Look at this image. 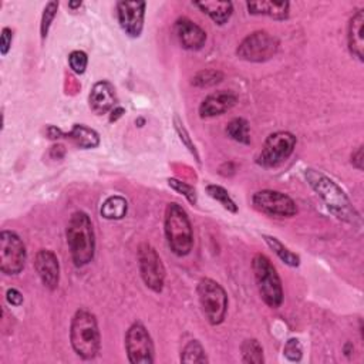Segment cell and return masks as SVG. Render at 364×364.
Here are the masks:
<instances>
[{"instance_id":"cell-1","label":"cell","mask_w":364,"mask_h":364,"mask_svg":"<svg viewBox=\"0 0 364 364\" xmlns=\"http://www.w3.org/2000/svg\"><path fill=\"white\" fill-rule=\"evenodd\" d=\"M67 245L71 259L77 267L88 265L96 253V238L93 223L85 212H74L67 225Z\"/></svg>"},{"instance_id":"cell-2","label":"cell","mask_w":364,"mask_h":364,"mask_svg":"<svg viewBox=\"0 0 364 364\" xmlns=\"http://www.w3.org/2000/svg\"><path fill=\"white\" fill-rule=\"evenodd\" d=\"M306 179L309 181L310 187L321 197L330 212H333L339 219L350 222V223H360V215L350 204L346 194L335 184L332 179H329L322 172H317L314 169H306L304 172Z\"/></svg>"},{"instance_id":"cell-3","label":"cell","mask_w":364,"mask_h":364,"mask_svg":"<svg viewBox=\"0 0 364 364\" xmlns=\"http://www.w3.org/2000/svg\"><path fill=\"white\" fill-rule=\"evenodd\" d=\"M70 340L77 356L84 360H91L99 354L100 330L93 313L85 309L76 312L70 328Z\"/></svg>"},{"instance_id":"cell-4","label":"cell","mask_w":364,"mask_h":364,"mask_svg":"<svg viewBox=\"0 0 364 364\" xmlns=\"http://www.w3.org/2000/svg\"><path fill=\"white\" fill-rule=\"evenodd\" d=\"M165 237L171 251L176 256H187L194 246V232L186 209L178 204H169L165 211Z\"/></svg>"},{"instance_id":"cell-5","label":"cell","mask_w":364,"mask_h":364,"mask_svg":"<svg viewBox=\"0 0 364 364\" xmlns=\"http://www.w3.org/2000/svg\"><path fill=\"white\" fill-rule=\"evenodd\" d=\"M252 269L263 302L272 309L281 307L284 302V289L276 267L272 265L269 258L258 253L252 260Z\"/></svg>"},{"instance_id":"cell-6","label":"cell","mask_w":364,"mask_h":364,"mask_svg":"<svg viewBox=\"0 0 364 364\" xmlns=\"http://www.w3.org/2000/svg\"><path fill=\"white\" fill-rule=\"evenodd\" d=\"M197 292L206 321L214 326L220 325L227 310V296L223 288L212 279H202Z\"/></svg>"},{"instance_id":"cell-7","label":"cell","mask_w":364,"mask_h":364,"mask_svg":"<svg viewBox=\"0 0 364 364\" xmlns=\"http://www.w3.org/2000/svg\"><path fill=\"white\" fill-rule=\"evenodd\" d=\"M296 147V136L288 131L270 134L258 157V164L265 168H275L284 164Z\"/></svg>"},{"instance_id":"cell-8","label":"cell","mask_w":364,"mask_h":364,"mask_svg":"<svg viewBox=\"0 0 364 364\" xmlns=\"http://www.w3.org/2000/svg\"><path fill=\"white\" fill-rule=\"evenodd\" d=\"M278 49L279 41L275 36L269 34L267 31H255L242 40L237 55L242 60L262 63L275 56Z\"/></svg>"},{"instance_id":"cell-9","label":"cell","mask_w":364,"mask_h":364,"mask_svg":"<svg viewBox=\"0 0 364 364\" xmlns=\"http://www.w3.org/2000/svg\"><path fill=\"white\" fill-rule=\"evenodd\" d=\"M26 248L22 239L10 231L0 234V269L6 275H18L26 265Z\"/></svg>"},{"instance_id":"cell-10","label":"cell","mask_w":364,"mask_h":364,"mask_svg":"<svg viewBox=\"0 0 364 364\" xmlns=\"http://www.w3.org/2000/svg\"><path fill=\"white\" fill-rule=\"evenodd\" d=\"M139 267L147 288L160 293L164 289L165 267L157 251L148 244H141L139 248Z\"/></svg>"},{"instance_id":"cell-11","label":"cell","mask_w":364,"mask_h":364,"mask_svg":"<svg viewBox=\"0 0 364 364\" xmlns=\"http://www.w3.org/2000/svg\"><path fill=\"white\" fill-rule=\"evenodd\" d=\"M128 360L132 364H153L154 344L150 333L141 323H134L125 336Z\"/></svg>"},{"instance_id":"cell-12","label":"cell","mask_w":364,"mask_h":364,"mask_svg":"<svg viewBox=\"0 0 364 364\" xmlns=\"http://www.w3.org/2000/svg\"><path fill=\"white\" fill-rule=\"evenodd\" d=\"M252 202L258 211L270 216L289 218L296 215L298 212L295 201L290 197L278 191H270V190L259 191L253 195Z\"/></svg>"},{"instance_id":"cell-13","label":"cell","mask_w":364,"mask_h":364,"mask_svg":"<svg viewBox=\"0 0 364 364\" xmlns=\"http://www.w3.org/2000/svg\"><path fill=\"white\" fill-rule=\"evenodd\" d=\"M117 13L120 26L128 36L139 37L141 34L144 26L146 2H118Z\"/></svg>"},{"instance_id":"cell-14","label":"cell","mask_w":364,"mask_h":364,"mask_svg":"<svg viewBox=\"0 0 364 364\" xmlns=\"http://www.w3.org/2000/svg\"><path fill=\"white\" fill-rule=\"evenodd\" d=\"M34 267L43 285L55 290L59 286L60 281V265L57 256L48 249H41L37 252L34 259Z\"/></svg>"},{"instance_id":"cell-15","label":"cell","mask_w":364,"mask_h":364,"mask_svg":"<svg viewBox=\"0 0 364 364\" xmlns=\"http://www.w3.org/2000/svg\"><path fill=\"white\" fill-rule=\"evenodd\" d=\"M238 103V96L232 91H216V93L205 97L200 106V115L202 118H211L230 111Z\"/></svg>"},{"instance_id":"cell-16","label":"cell","mask_w":364,"mask_h":364,"mask_svg":"<svg viewBox=\"0 0 364 364\" xmlns=\"http://www.w3.org/2000/svg\"><path fill=\"white\" fill-rule=\"evenodd\" d=\"M175 31L182 48L187 50H200L205 44L206 33L192 20L182 18L175 23Z\"/></svg>"},{"instance_id":"cell-17","label":"cell","mask_w":364,"mask_h":364,"mask_svg":"<svg viewBox=\"0 0 364 364\" xmlns=\"http://www.w3.org/2000/svg\"><path fill=\"white\" fill-rule=\"evenodd\" d=\"M90 107L97 114H107L115 108V90L108 81H99L90 93Z\"/></svg>"},{"instance_id":"cell-18","label":"cell","mask_w":364,"mask_h":364,"mask_svg":"<svg viewBox=\"0 0 364 364\" xmlns=\"http://www.w3.org/2000/svg\"><path fill=\"white\" fill-rule=\"evenodd\" d=\"M364 10H358L354 13V16L350 19L349 23V49L350 52L363 62V50H364Z\"/></svg>"},{"instance_id":"cell-19","label":"cell","mask_w":364,"mask_h":364,"mask_svg":"<svg viewBox=\"0 0 364 364\" xmlns=\"http://www.w3.org/2000/svg\"><path fill=\"white\" fill-rule=\"evenodd\" d=\"M248 10L252 15H263L276 20H285L289 16V2H249Z\"/></svg>"},{"instance_id":"cell-20","label":"cell","mask_w":364,"mask_h":364,"mask_svg":"<svg viewBox=\"0 0 364 364\" xmlns=\"http://www.w3.org/2000/svg\"><path fill=\"white\" fill-rule=\"evenodd\" d=\"M64 136L74 141L80 148L84 150L96 148L100 144L99 134L94 130H91L83 124H76L70 132L64 134Z\"/></svg>"},{"instance_id":"cell-21","label":"cell","mask_w":364,"mask_h":364,"mask_svg":"<svg viewBox=\"0 0 364 364\" xmlns=\"http://www.w3.org/2000/svg\"><path fill=\"white\" fill-rule=\"evenodd\" d=\"M195 6L206 13L219 26L230 20L234 12V5L231 2H218V0L216 2H197Z\"/></svg>"},{"instance_id":"cell-22","label":"cell","mask_w":364,"mask_h":364,"mask_svg":"<svg viewBox=\"0 0 364 364\" xmlns=\"http://www.w3.org/2000/svg\"><path fill=\"white\" fill-rule=\"evenodd\" d=\"M128 211V204L122 197H110L102 206V216L106 219H121Z\"/></svg>"},{"instance_id":"cell-23","label":"cell","mask_w":364,"mask_h":364,"mask_svg":"<svg viewBox=\"0 0 364 364\" xmlns=\"http://www.w3.org/2000/svg\"><path fill=\"white\" fill-rule=\"evenodd\" d=\"M226 134L241 144H251L249 124L244 118H235L226 127Z\"/></svg>"},{"instance_id":"cell-24","label":"cell","mask_w":364,"mask_h":364,"mask_svg":"<svg viewBox=\"0 0 364 364\" xmlns=\"http://www.w3.org/2000/svg\"><path fill=\"white\" fill-rule=\"evenodd\" d=\"M263 239L266 241V244L269 245V248H270L273 252H275L286 265L293 266V267L299 266V263H300L299 256H298L296 253H293L292 251H289L279 239L273 238V237H267V235H265Z\"/></svg>"},{"instance_id":"cell-25","label":"cell","mask_w":364,"mask_h":364,"mask_svg":"<svg viewBox=\"0 0 364 364\" xmlns=\"http://www.w3.org/2000/svg\"><path fill=\"white\" fill-rule=\"evenodd\" d=\"M181 361L182 363L202 364V363H206L208 358H206V354H205L202 344L198 340H192L184 347V350H182Z\"/></svg>"},{"instance_id":"cell-26","label":"cell","mask_w":364,"mask_h":364,"mask_svg":"<svg viewBox=\"0 0 364 364\" xmlns=\"http://www.w3.org/2000/svg\"><path fill=\"white\" fill-rule=\"evenodd\" d=\"M241 350H242L244 363H252V364L263 363V349L256 339L245 340Z\"/></svg>"},{"instance_id":"cell-27","label":"cell","mask_w":364,"mask_h":364,"mask_svg":"<svg viewBox=\"0 0 364 364\" xmlns=\"http://www.w3.org/2000/svg\"><path fill=\"white\" fill-rule=\"evenodd\" d=\"M206 191H208L209 197L214 198L215 201H218L225 209L231 211V212H237L238 211L237 204L232 201V198L230 197V194H227V191L223 190L222 187H219V186H208Z\"/></svg>"},{"instance_id":"cell-28","label":"cell","mask_w":364,"mask_h":364,"mask_svg":"<svg viewBox=\"0 0 364 364\" xmlns=\"http://www.w3.org/2000/svg\"><path fill=\"white\" fill-rule=\"evenodd\" d=\"M223 78V74L220 71L216 70H202L200 71L197 76H194L192 78V84L201 88H206V87H212L218 83H220Z\"/></svg>"},{"instance_id":"cell-29","label":"cell","mask_w":364,"mask_h":364,"mask_svg":"<svg viewBox=\"0 0 364 364\" xmlns=\"http://www.w3.org/2000/svg\"><path fill=\"white\" fill-rule=\"evenodd\" d=\"M57 9H59V4L57 2H49L48 5H46L44 13H43V18H41V24H40V31H41V37L43 38L48 36L49 29L52 26V22L56 18Z\"/></svg>"},{"instance_id":"cell-30","label":"cell","mask_w":364,"mask_h":364,"mask_svg":"<svg viewBox=\"0 0 364 364\" xmlns=\"http://www.w3.org/2000/svg\"><path fill=\"white\" fill-rule=\"evenodd\" d=\"M168 184H169L171 188H174L175 191H178L179 194L184 195L191 204L197 202V192H195V190L191 186L186 184V182H181L178 179H174V178L168 179Z\"/></svg>"},{"instance_id":"cell-31","label":"cell","mask_w":364,"mask_h":364,"mask_svg":"<svg viewBox=\"0 0 364 364\" xmlns=\"http://www.w3.org/2000/svg\"><path fill=\"white\" fill-rule=\"evenodd\" d=\"M87 63H88L87 55L81 50H76L69 56V64H70L71 70L77 74H83L85 71Z\"/></svg>"},{"instance_id":"cell-32","label":"cell","mask_w":364,"mask_h":364,"mask_svg":"<svg viewBox=\"0 0 364 364\" xmlns=\"http://www.w3.org/2000/svg\"><path fill=\"white\" fill-rule=\"evenodd\" d=\"M284 353H285V356H286L290 361H300L302 354H303L300 342H299L298 339H290V340H288V343L285 344Z\"/></svg>"},{"instance_id":"cell-33","label":"cell","mask_w":364,"mask_h":364,"mask_svg":"<svg viewBox=\"0 0 364 364\" xmlns=\"http://www.w3.org/2000/svg\"><path fill=\"white\" fill-rule=\"evenodd\" d=\"M12 40H13V31L9 27H5L2 30V36H0V53H2V56H6L9 53Z\"/></svg>"},{"instance_id":"cell-34","label":"cell","mask_w":364,"mask_h":364,"mask_svg":"<svg viewBox=\"0 0 364 364\" xmlns=\"http://www.w3.org/2000/svg\"><path fill=\"white\" fill-rule=\"evenodd\" d=\"M6 299L12 306H20L23 303V295L18 289H9L6 293Z\"/></svg>"},{"instance_id":"cell-35","label":"cell","mask_w":364,"mask_h":364,"mask_svg":"<svg viewBox=\"0 0 364 364\" xmlns=\"http://www.w3.org/2000/svg\"><path fill=\"white\" fill-rule=\"evenodd\" d=\"M176 130H178V132H179V135H181V140H184L186 141V144L190 147V150H191V153L192 154H195L197 155V153H195V147L190 143V139H188V134H187V131H186V128L182 127V124H179L178 122V120H176Z\"/></svg>"},{"instance_id":"cell-36","label":"cell","mask_w":364,"mask_h":364,"mask_svg":"<svg viewBox=\"0 0 364 364\" xmlns=\"http://www.w3.org/2000/svg\"><path fill=\"white\" fill-rule=\"evenodd\" d=\"M351 164L357 168L361 169L363 168V147H358L356 153H353L351 155Z\"/></svg>"},{"instance_id":"cell-37","label":"cell","mask_w":364,"mask_h":364,"mask_svg":"<svg viewBox=\"0 0 364 364\" xmlns=\"http://www.w3.org/2000/svg\"><path fill=\"white\" fill-rule=\"evenodd\" d=\"M69 6L71 8V9H76V8H80L81 6V2H77V4H69Z\"/></svg>"}]
</instances>
